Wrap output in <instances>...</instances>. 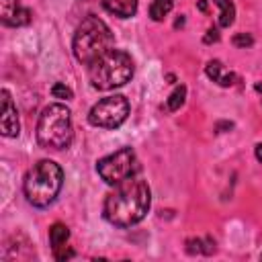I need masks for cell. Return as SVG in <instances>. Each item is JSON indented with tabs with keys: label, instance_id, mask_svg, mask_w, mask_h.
<instances>
[{
	"label": "cell",
	"instance_id": "7402d4cb",
	"mask_svg": "<svg viewBox=\"0 0 262 262\" xmlns=\"http://www.w3.org/2000/svg\"><path fill=\"white\" fill-rule=\"evenodd\" d=\"M199 10H207V2L205 0H199Z\"/></svg>",
	"mask_w": 262,
	"mask_h": 262
},
{
	"label": "cell",
	"instance_id": "5b68a950",
	"mask_svg": "<svg viewBox=\"0 0 262 262\" xmlns=\"http://www.w3.org/2000/svg\"><path fill=\"white\" fill-rule=\"evenodd\" d=\"M74 139L72 113L66 104H49L41 111L37 123V141L45 149H66Z\"/></svg>",
	"mask_w": 262,
	"mask_h": 262
},
{
	"label": "cell",
	"instance_id": "30bf717a",
	"mask_svg": "<svg viewBox=\"0 0 262 262\" xmlns=\"http://www.w3.org/2000/svg\"><path fill=\"white\" fill-rule=\"evenodd\" d=\"M102 6L119 18H131L137 12V0H102Z\"/></svg>",
	"mask_w": 262,
	"mask_h": 262
},
{
	"label": "cell",
	"instance_id": "ba28073f",
	"mask_svg": "<svg viewBox=\"0 0 262 262\" xmlns=\"http://www.w3.org/2000/svg\"><path fill=\"white\" fill-rule=\"evenodd\" d=\"M31 10L20 0H0V20L6 27H25L31 23Z\"/></svg>",
	"mask_w": 262,
	"mask_h": 262
},
{
	"label": "cell",
	"instance_id": "4fadbf2b",
	"mask_svg": "<svg viewBox=\"0 0 262 262\" xmlns=\"http://www.w3.org/2000/svg\"><path fill=\"white\" fill-rule=\"evenodd\" d=\"M219 8V27H229L235 18V6L231 0H213Z\"/></svg>",
	"mask_w": 262,
	"mask_h": 262
},
{
	"label": "cell",
	"instance_id": "9c48e42d",
	"mask_svg": "<svg viewBox=\"0 0 262 262\" xmlns=\"http://www.w3.org/2000/svg\"><path fill=\"white\" fill-rule=\"evenodd\" d=\"M20 131V123H18V113L16 106L10 98V92L4 88L2 90V115H0V133L4 137H16Z\"/></svg>",
	"mask_w": 262,
	"mask_h": 262
},
{
	"label": "cell",
	"instance_id": "2e32d148",
	"mask_svg": "<svg viewBox=\"0 0 262 262\" xmlns=\"http://www.w3.org/2000/svg\"><path fill=\"white\" fill-rule=\"evenodd\" d=\"M184 98H186V86H176L174 92H172V94L168 96V100H166V108H168L170 113L178 111V108L184 104Z\"/></svg>",
	"mask_w": 262,
	"mask_h": 262
},
{
	"label": "cell",
	"instance_id": "277c9868",
	"mask_svg": "<svg viewBox=\"0 0 262 262\" xmlns=\"http://www.w3.org/2000/svg\"><path fill=\"white\" fill-rule=\"evenodd\" d=\"M133 76V59L121 49H111L88 66V78L96 90H113L127 84Z\"/></svg>",
	"mask_w": 262,
	"mask_h": 262
},
{
	"label": "cell",
	"instance_id": "9a60e30c",
	"mask_svg": "<svg viewBox=\"0 0 262 262\" xmlns=\"http://www.w3.org/2000/svg\"><path fill=\"white\" fill-rule=\"evenodd\" d=\"M172 6H174L172 0H154L151 6H149V16H151V20H156V23L164 20V18L170 14Z\"/></svg>",
	"mask_w": 262,
	"mask_h": 262
},
{
	"label": "cell",
	"instance_id": "ac0fdd59",
	"mask_svg": "<svg viewBox=\"0 0 262 262\" xmlns=\"http://www.w3.org/2000/svg\"><path fill=\"white\" fill-rule=\"evenodd\" d=\"M231 43H233L235 47L246 49V47H252V45H254V37H252L250 33H237V35H233Z\"/></svg>",
	"mask_w": 262,
	"mask_h": 262
},
{
	"label": "cell",
	"instance_id": "8fae6325",
	"mask_svg": "<svg viewBox=\"0 0 262 262\" xmlns=\"http://www.w3.org/2000/svg\"><path fill=\"white\" fill-rule=\"evenodd\" d=\"M205 72H207V76L213 80V82H217L219 86H231L233 82H235V74L233 72H225L223 74V63L219 61V59H211L207 66H205Z\"/></svg>",
	"mask_w": 262,
	"mask_h": 262
},
{
	"label": "cell",
	"instance_id": "6da1fadb",
	"mask_svg": "<svg viewBox=\"0 0 262 262\" xmlns=\"http://www.w3.org/2000/svg\"><path fill=\"white\" fill-rule=\"evenodd\" d=\"M151 205L149 186L141 178H127L119 184H115V190L106 194L104 199V219L117 227H131L139 223Z\"/></svg>",
	"mask_w": 262,
	"mask_h": 262
},
{
	"label": "cell",
	"instance_id": "d6986e66",
	"mask_svg": "<svg viewBox=\"0 0 262 262\" xmlns=\"http://www.w3.org/2000/svg\"><path fill=\"white\" fill-rule=\"evenodd\" d=\"M53 256H55V260H70V258H74L76 256V252L74 250H66V246L63 248H59V250H53Z\"/></svg>",
	"mask_w": 262,
	"mask_h": 262
},
{
	"label": "cell",
	"instance_id": "3957f363",
	"mask_svg": "<svg viewBox=\"0 0 262 262\" xmlns=\"http://www.w3.org/2000/svg\"><path fill=\"white\" fill-rule=\"evenodd\" d=\"M61 184H63V172L59 164H55L53 160H41L27 172L23 190L33 207L43 209L57 199Z\"/></svg>",
	"mask_w": 262,
	"mask_h": 262
},
{
	"label": "cell",
	"instance_id": "7c38bea8",
	"mask_svg": "<svg viewBox=\"0 0 262 262\" xmlns=\"http://www.w3.org/2000/svg\"><path fill=\"white\" fill-rule=\"evenodd\" d=\"M68 237H70V229L63 223H53L49 227V244H51L53 250L63 248L66 242H68Z\"/></svg>",
	"mask_w": 262,
	"mask_h": 262
},
{
	"label": "cell",
	"instance_id": "e0dca14e",
	"mask_svg": "<svg viewBox=\"0 0 262 262\" xmlns=\"http://www.w3.org/2000/svg\"><path fill=\"white\" fill-rule=\"evenodd\" d=\"M51 94H53L55 98H61V100H70V98H74L72 88L66 86L63 82H55V84L51 86Z\"/></svg>",
	"mask_w": 262,
	"mask_h": 262
},
{
	"label": "cell",
	"instance_id": "5bb4252c",
	"mask_svg": "<svg viewBox=\"0 0 262 262\" xmlns=\"http://www.w3.org/2000/svg\"><path fill=\"white\" fill-rule=\"evenodd\" d=\"M186 252L188 254H211L215 252V242L213 239H201V237H192L186 239Z\"/></svg>",
	"mask_w": 262,
	"mask_h": 262
},
{
	"label": "cell",
	"instance_id": "7a4b0ae2",
	"mask_svg": "<svg viewBox=\"0 0 262 262\" xmlns=\"http://www.w3.org/2000/svg\"><path fill=\"white\" fill-rule=\"evenodd\" d=\"M113 43H115V37L111 33L108 25L98 16H86L74 33L72 49L80 63L90 66L100 55L111 51Z\"/></svg>",
	"mask_w": 262,
	"mask_h": 262
},
{
	"label": "cell",
	"instance_id": "8992f818",
	"mask_svg": "<svg viewBox=\"0 0 262 262\" xmlns=\"http://www.w3.org/2000/svg\"><path fill=\"white\" fill-rule=\"evenodd\" d=\"M137 170H139L137 156L131 147H121L115 154L104 156L96 164V172L106 184H119L131 176H135Z\"/></svg>",
	"mask_w": 262,
	"mask_h": 262
},
{
	"label": "cell",
	"instance_id": "603a6c76",
	"mask_svg": "<svg viewBox=\"0 0 262 262\" xmlns=\"http://www.w3.org/2000/svg\"><path fill=\"white\" fill-rule=\"evenodd\" d=\"M256 90H258V92H262V84H256Z\"/></svg>",
	"mask_w": 262,
	"mask_h": 262
},
{
	"label": "cell",
	"instance_id": "44dd1931",
	"mask_svg": "<svg viewBox=\"0 0 262 262\" xmlns=\"http://www.w3.org/2000/svg\"><path fill=\"white\" fill-rule=\"evenodd\" d=\"M256 160L262 162V143H256Z\"/></svg>",
	"mask_w": 262,
	"mask_h": 262
},
{
	"label": "cell",
	"instance_id": "52a82bcc",
	"mask_svg": "<svg viewBox=\"0 0 262 262\" xmlns=\"http://www.w3.org/2000/svg\"><path fill=\"white\" fill-rule=\"evenodd\" d=\"M127 115H129V100L123 94H113V96H106V98L98 100L90 108L88 121L94 127L115 129V127L125 123Z\"/></svg>",
	"mask_w": 262,
	"mask_h": 262
},
{
	"label": "cell",
	"instance_id": "ffe728a7",
	"mask_svg": "<svg viewBox=\"0 0 262 262\" xmlns=\"http://www.w3.org/2000/svg\"><path fill=\"white\" fill-rule=\"evenodd\" d=\"M219 41V31L217 29H209L207 35H205V43H215Z\"/></svg>",
	"mask_w": 262,
	"mask_h": 262
}]
</instances>
